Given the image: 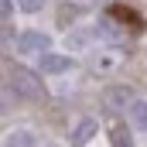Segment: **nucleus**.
<instances>
[{
	"mask_svg": "<svg viewBox=\"0 0 147 147\" xmlns=\"http://www.w3.org/2000/svg\"><path fill=\"white\" fill-rule=\"evenodd\" d=\"M10 89L21 99H38L41 96V79L34 72H28V69H14L10 72Z\"/></svg>",
	"mask_w": 147,
	"mask_h": 147,
	"instance_id": "obj_1",
	"label": "nucleus"
},
{
	"mask_svg": "<svg viewBox=\"0 0 147 147\" xmlns=\"http://www.w3.org/2000/svg\"><path fill=\"white\" fill-rule=\"evenodd\" d=\"M17 48L28 51V55H45V51L51 48V38L45 34V31H24L21 41H17Z\"/></svg>",
	"mask_w": 147,
	"mask_h": 147,
	"instance_id": "obj_2",
	"label": "nucleus"
},
{
	"mask_svg": "<svg viewBox=\"0 0 147 147\" xmlns=\"http://www.w3.org/2000/svg\"><path fill=\"white\" fill-rule=\"evenodd\" d=\"M130 103H134V92H130L127 86H110V89L103 92V106L113 110V113L123 110V106H130Z\"/></svg>",
	"mask_w": 147,
	"mask_h": 147,
	"instance_id": "obj_3",
	"label": "nucleus"
},
{
	"mask_svg": "<svg viewBox=\"0 0 147 147\" xmlns=\"http://www.w3.org/2000/svg\"><path fill=\"white\" fill-rule=\"evenodd\" d=\"M116 17H120V14H106V17L99 21V28H96V31H99V38H106V41H116V45H123V41H127V31L116 24Z\"/></svg>",
	"mask_w": 147,
	"mask_h": 147,
	"instance_id": "obj_4",
	"label": "nucleus"
},
{
	"mask_svg": "<svg viewBox=\"0 0 147 147\" xmlns=\"http://www.w3.org/2000/svg\"><path fill=\"white\" fill-rule=\"evenodd\" d=\"M72 69V58H65V55H51V51H45L41 55V72L45 75H62Z\"/></svg>",
	"mask_w": 147,
	"mask_h": 147,
	"instance_id": "obj_5",
	"label": "nucleus"
},
{
	"mask_svg": "<svg viewBox=\"0 0 147 147\" xmlns=\"http://www.w3.org/2000/svg\"><path fill=\"white\" fill-rule=\"evenodd\" d=\"M96 130H99V127H96V120H92V116H86V120H79L72 140H75V144H89V140L96 137Z\"/></svg>",
	"mask_w": 147,
	"mask_h": 147,
	"instance_id": "obj_6",
	"label": "nucleus"
},
{
	"mask_svg": "<svg viewBox=\"0 0 147 147\" xmlns=\"http://www.w3.org/2000/svg\"><path fill=\"white\" fill-rule=\"evenodd\" d=\"M127 110H130V123L137 130H147V99H134Z\"/></svg>",
	"mask_w": 147,
	"mask_h": 147,
	"instance_id": "obj_7",
	"label": "nucleus"
},
{
	"mask_svg": "<svg viewBox=\"0 0 147 147\" xmlns=\"http://www.w3.org/2000/svg\"><path fill=\"white\" fill-rule=\"evenodd\" d=\"M10 144H38V137L31 130H17V134H10Z\"/></svg>",
	"mask_w": 147,
	"mask_h": 147,
	"instance_id": "obj_8",
	"label": "nucleus"
},
{
	"mask_svg": "<svg viewBox=\"0 0 147 147\" xmlns=\"http://www.w3.org/2000/svg\"><path fill=\"white\" fill-rule=\"evenodd\" d=\"M75 17H79L75 7H62V10H58V24H65V28H69V21H75Z\"/></svg>",
	"mask_w": 147,
	"mask_h": 147,
	"instance_id": "obj_9",
	"label": "nucleus"
},
{
	"mask_svg": "<svg viewBox=\"0 0 147 147\" xmlns=\"http://www.w3.org/2000/svg\"><path fill=\"white\" fill-rule=\"evenodd\" d=\"M17 7H21V10H28V14H38V10L45 7V0H17Z\"/></svg>",
	"mask_w": 147,
	"mask_h": 147,
	"instance_id": "obj_10",
	"label": "nucleus"
},
{
	"mask_svg": "<svg viewBox=\"0 0 147 147\" xmlns=\"http://www.w3.org/2000/svg\"><path fill=\"white\" fill-rule=\"evenodd\" d=\"M113 144H130V134L123 127H113Z\"/></svg>",
	"mask_w": 147,
	"mask_h": 147,
	"instance_id": "obj_11",
	"label": "nucleus"
},
{
	"mask_svg": "<svg viewBox=\"0 0 147 147\" xmlns=\"http://www.w3.org/2000/svg\"><path fill=\"white\" fill-rule=\"evenodd\" d=\"M0 14H3V21H10V0H0Z\"/></svg>",
	"mask_w": 147,
	"mask_h": 147,
	"instance_id": "obj_12",
	"label": "nucleus"
},
{
	"mask_svg": "<svg viewBox=\"0 0 147 147\" xmlns=\"http://www.w3.org/2000/svg\"><path fill=\"white\" fill-rule=\"evenodd\" d=\"M82 3H86V0H82Z\"/></svg>",
	"mask_w": 147,
	"mask_h": 147,
	"instance_id": "obj_13",
	"label": "nucleus"
}]
</instances>
